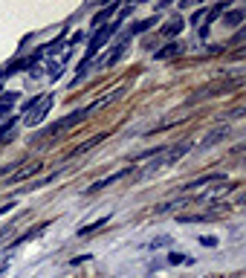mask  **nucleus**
<instances>
[{"label":"nucleus","mask_w":246,"mask_h":278,"mask_svg":"<svg viewBox=\"0 0 246 278\" xmlns=\"http://www.w3.org/2000/svg\"><path fill=\"white\" fill-rule=\"evenodd\" d=\"M119 26H122V20H110V23H104V26L96 29V35L90 38V46H87V52H84V64H90V61L96 58V52H99L101 46H107V41L119 32Z\"/></svg>","instance_id":"obj_1"},{"label":"nucleus","mask_w":246,"mask_h":278,"mask_svg":"<svg viewBox=\"0 0 246 278\" xmlns=\"http://www.w3.org/2000/svg\"><path fill=\"white\" fill-rule=\"evenodd\" d=\"M52 102H55V96H52V93H43L41 99H35V104L29 107V113H26L23 125H26V128H38V125H41V122L46 119V113H49Z\"/></svg>","instance_id":"obj_2"},{"label":"nucleus","mask_w":246,"mask_h":278,"mask_svg":"<svg viewBox=\"0 0 246 278\" xmlns=\"http://www.w3.org/2000/svg\"><path fill=\"white\" fill-rule=\"evenodd\" d=\"M125 49H128V44H113V49H110V52H104L101 58H93L87 67H90V70H104V67H113V64L125 55Z\"/></svg>","instance_id":"obj_3"},{"label":"nucleus","mask_w":246,"mask_h":278,"mask_svg":"<svg viewBox=\"0 0 246 278\" xmlns=\"http://www.w3.org/2000/svg\"><path fill=\"white\" fill-rule=\"evenodd\" d=\"M183 46H186V44H180V41H171V44H165L162 49H157V52H154V58H157V61H168V58H177V55L183 52Z\"/></svg>","instance_id":"obj_4"},{"label":"nucleus","mask_w":246,"mask_h":278,"mask_svg":"<svg viewBox=\"0 0 246 278\" xmlns=\"http://www.w3.org/2000/svg\"><path fill=\"white\" fill-rule=\"evenodd\" d=\"M226 136H229V128H215V131H212L200 145H197V148H200V151H206V148H212V145H220Z\"/></svg>","instance_id":"obj_5"},{"label":"nucleus","mask_w":246,"mask_h":278,"mask_svg":"<svg viewBox=\"0 0 246 278\" xmlns=\"http://www.w3.org/2000/svg\"><path fill=\"white\" fill-rule=\"evenodd\" d=\"M130 174V168H125V171H119V174H113V177H104V180H99V183H93L90 189H87V194H96V191H101V189H107V186H113L116 180H122V177H128Z\"/></svg>","instance_id":"obj_6"},{"label":"nucleus","mask_w":246,"mask_h":278,"mask_svg":"<svg viewBox=\"0 0 246 278\" xmlns=\"http://www.w3.org/2000/svg\"><path fill=\"white\" fill-rule=\"evenodd\" d=\"M220 215L217 212H200V215H180L177 220L180 223H209V220H217Z\"/></svg>","instance_id":"obj_7"},{"label":"nucleus","mask_w":246,"mask_h":278,"mask_svg":"<svg viewBox=\"0 0 246 278\" xmlns=\"http://www.w3.org/2000/svg\"><path fill=\"white\" fill-rule=\"evenodd\" d=\"M226 180V174H206V177H200V180H191L188 186H183L186 191H194V189H200V186H209V183H223Z\"/></svg>","instance_id":"obj_8"},{"label":"nucleus","mask_w":246,"mask_h":278,"mask_svg":"<svg viewBox=\"0 0 246 278\" xmlns=\"http://www.w3.org/2000/svg\"><path fill=\"white\" fill-rule=\"evenodd\" d=\"M43 226H46V223H41V226H35V229H29V232H23L20 238H14V241L9 244V252H14L17 247H23V244H26V241H32V238H38V235L43 232Z\"/></svg>","instance_id":"obj_9"},{"label":"nucleus","mask_w":246,"mask_h":278,"mask_svg":"<svg viewBox=\"0 0 246 278\" xmlns=\"http://www.w3.org/2000/svg\"><path fill=\"white\" fill-rule=\"evenodd\" d=\"M183 26H186V20L177 15V17H171V20L162 26V35H165V38H174V35H180V32H183Z\"/></svg>","instance_id":"obj_10"},{"label":"nucleus","mask_w":246,"mask_h":278,"mask_svg":"<svg viewBox=\"0 0 246 278\" xmlns=\"http://www.w3.org/2000/svg\"><path fill=\"white\" fill-rule=\"evenodd\" d=\"M41 168H43L41 162H32L29 168H20V171H17V174H14L12 180H6V186H14V183H20V180H26V177H32L35 171H41Z\"/></svg>","instance_id":"obj_11"},{"label":"nucleus","mask_w":246,"mask_h":278,"mask_svg":"<svg viewBox=\"0 0 246 278\" xmlns=\"http://www.w3.org/2000/svg\"><path fill=\"white\" fill-rule=\"evenodd\" d=\"M107 223H110V215H107V218H99V220H93V223H87V226H81V229H78V235H81V238H84V235H96V232H99V229H104Z\"/></svg>","instance_id":"obj_12"},{"label":"nucleus","mask_w":246,"mask_h":278,"mask_svg":"<svg viewBox=\"0 0 246 278\" xmlns=\"http://www.w3.org/2000/svg\"><path fill=\"white\" fill-rule=\"evenodd\" d=\"M14 128H17V119H14V116H9L6 122H0V142L14 139Z\"/></svg>","instance_id":"obj_13"},{"label":"nucleus","mask_w":246,"mask_h":278,"mask_svg":"<svg viewBox=\"0 0 246 278\" xmlns=\"http://www.w3.org/2000/svg\"><path fill=\"white\" fill-rule=\"evenodd\" d=\"M116 9H119V3H110L107 9H101V12L93 17V26H96V29H99V26H104V20H110V15H113Z\"/></svg>","instance_id":"obj_14"},{"label":"nucleus","mask_w":246,"mask_h":278,"mask_svg":"<svg viewBox=\"0 0 246 278\" xmlns=\"http://www.w3.org/2000/svg\"><path fill=\"white\" fill-rule=\"evenodd\" d=\"M154 23H157L154 17H145V20H139V23H133V26H130L128 32H130V35H142V32H148V29H151Z\"/></svg>","instance_id":"obj_15"},{"label":"nucleus","mask_w":246,"mask_h":278,"mask_svg":"<svg viewBox=\"0 0 246 278\" xmlns=\"http://www.w3.org/2000/svg\"><path fill=\"white\" fill-rule=\"evenodd\" d=\"M14 102H17V93H6V90H3V93H0V113H9V107H12Z\"/></svg>","instance_id":"obj_16"},{"label":"nucleus","mask_w":246,"mask_h":278,"mask_svg":"<svg viewBox=\"0 0 246 278\" xmlns=\"http://www.w3.org/2000/svg\"><path fill=\"white\" fill-rule=\"evenodd\" d=\"M168 264H174V267H177V264H194V258H188L186 252H171V255H168Z\"/></svg>","instance_id":"obj_17"},{"label":"nucleus","mask_w":246,"mask_h":278,"mask_svg":"<svg viewBox=\"0 0 246 278\" xmlns=\"http://www.w3.org/2000/svg\"><path fill=\"white\" fill-rule=\"evenodd\" d=\"M244 17H246V12H241V9H238V12H229V15L223 17V23H226V26H238Z\"/></svg>","instance_id":"obj_18"},{"label":"nucleus","mask_w":246,"mask_h":278,"mask_svg":"<svg viewBox=\"0 0 246 278\" xmlns=\"http://www.w3.org/2000/svg\"><path fill=\"white\" fill-rule=\"evenodd\" d=\"M101 139H104V136H93V139H90V142H84V145H78V148H75V151H72V157H75V154H84V151H90V148H96V145H99V142H101Z\"/></svg>","instance_id":"obj_19"},{"label":"nucleus","mask_w":246,"mask_h":278,"mask_svg":"<svg viewBox=\"0 0 246 278\" xmlns=\"http://www.w3.org/2000/svg\"><path fill=\"white\" fill-rule=\"evenodd\" d=\"M61 73H64V61H49V78L55 81Z\"/></svg>","instance_id":"obj_20"},{"label":"nucleus","mask_w":246,"mask_h":278,"mask_svg":"<svg viewBox=\"0 0 246 278\" xmlns=\"http://www.w3.org/2000/svg\"><path fill=\"white\" fill-rule=\"evenodd\" d=\"M171 244V238L168 235H159V238H154L151 244H148V249H159V247H168Z\"/></svg>","instance_id":"obj_21"},{"label":"nucleus","mask_w":246,"mask_h":278,"mask_svg":"<svg viewBox=\"0 0 246 278\" xmlns=\"http://www.w3.org/2000/svg\"><path fill=\"white\" fill-rule=\"evenodd\" d=\"M200 244H203V247H215V244H217V238H200Z\"/></svg>","instance_id":"obj_22"},{"label":"nucleus","mask_w":246,"mask_h":278,"mask_svg":"<svg viewBox=\"0 0 246 278\" xmlns=\"http://www.w3.org/2000/svg\"><path fill=\"white\" fill-rule=\"evenodd\" d=\"M3 273H6V261H3V264H0V276H3Z\"/></svg>","instance_id":"obj_23"},{"label":"nucleus","mask_w":246,"mask_h":278,"mask_svg":"<svg viewBox=\"0 0 246 278\" xmlns=\"http://www.w3.org/2000/svg\"><path fill=\"white\" fill-rule=\"evenodd\" d=\"M0 81H3V70H0Z\"/></svg>","instance_id":"obj_24"},{"label":"nucleus","mask_w":246,"mask_h":278,"mask_svg":"<svg viewBox=\"0 0 246 278\" xmlns=\"http://www.w3.org/2000/svg\"><path fill=\"white\" fill-rule=\"evenodd\" d=\"M212 278H217V276H212Z\"/></svg>","instance_id":"obj_25"}]
</instances>
